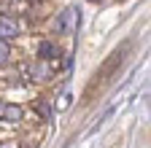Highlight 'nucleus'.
I'll return each instance as SVG.
<instances>
[{
  "mask_svg": "<svg viewBox=\"0 0 151 148\" xmlns=\"http://www.w3.org/2000/svg\"><path fill=\"white\" fill-rule=\"evenodd\" d=\"M22 108L14 105V102H0V121H8V124H16L22 121Z\"/></svg>",
  "mask_w": 151,
  "mask_h": 148,
  "instance_id": "nucleus-1",
  "label": "nucleus"
},
{
  "mask_svg": "<svg viewBox=\"0 0 151 148\" xmlns=\"http://www.w3.org/2000/svg\"><path fill=\"white\" fill-rule=\"evenodd\" d=\"M14 35H19V24L11 16H0V38H14Z\"/></svg>",
  "mask_w": 151,
  "mask_h": 148,
  "instance_id": "nucleus-2",
  "label": "nucleus"
},
{
  "mask_svg": "<svg viewBox=\"0 0 151 148\" xmlns=\"http://www.w3.org/2000/svg\"><path fill=\"white\" fill-rule=\"evenodd\" d=\"M73 16H76V11H73V8H68V11L62 14L60 24H57V27H60V32H70V19H73Z\"/></svg>",
  "mask_w": 151,
  "mask_h": 148,
  "instance_id": "nucleus-3",
  "label": "nucleus"
},
{
  "mask_svg": "<svg viewBox=\"0 0 151 148\" xmlns=\"http://www.w3.org/2000/svg\"><path fill=\"white\" fill-rule=\"evenodd\" d=\"M38 54H41L43 59H51V57H57L60 51H57V46H54V43H41V49H38Z\"/></svg>",
  "mask_w": 151,
  "mask_h": 148,
  "instance_id": "nucleus-4",
  "label": "nucleus"
},
{
  "mask_svg": "<svg viewBox=\"0 0 151 148\" xmlns=\"http://www.w3.org/2000/svg\"><path fill=\"white\" fill-rule=\"evenodd\" d=\"M8 57H11V46H8L6 38H0V67L8 62Z\"/></svg>",
  "mask_w": 151,
  "mask_h": 148,
  "instance_id": "nucleus-5",
  "label": "nucleus"
},
{
  "mask_svg": "<svg viewBox=\"0 0 151 148\" xmlns=\"http://www.w3.org/2000/svg\"><path fill=\"white\" fill-rule=\"evenodd\" d=\"M38 108H41V113H43L46 119H51V110H49V105H46V102H41V105H38Z\"/></svg>",
  "mask_w": 151,
  "mask_h": 148,
  "instance_id": "nucleus-6",
  "label": "nucleus"
},
{
  "mask_svg": "<svg viewBox=\"0 0 151 148\" xmlns=\"http://www.w3.org/2000/svg\"><path fill=\"white\" fill-rule=\"evenodd\" d=\"M0 148H14V143H8V145H0Z\"/></svg>",
  "mask_w": 151,
  "mask_h": 148,
  "instance_id": "nucleus-7",
  "label": "nucleus"
}]
</instances>
